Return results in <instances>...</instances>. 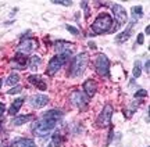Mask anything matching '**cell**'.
Returning a JSON list of instances; mask_svg holds the SVG:
<instances>
[{
    "label": "cell",
    "instance_id": "obj_21",
    "mask_svg": "<svg viewBox=\"0 0 150 147\" xmlns=\"http://www.w3.org/2000/svg\"><path fill=\"white\" fill-rule=\"evenodd\" d=\"M61 143H63V136H61V133H60V132L53 133V136H52V144H53L54 147H60Z\"/></svg>",
    "mask_w": 150,
    "mask_h": 147
},
{
    "label": "cell",
    "instance_id": "obj_12",
    "mask_svg": "<svg viewBox=\"0 0 150 147\" xmlns=\"http://www.w3.org/2000/svg\"><path fill=\"white\" fill-rule=\"evenodd\" d=\"M28 82L31 83V85H35L38 89H40V90H46L47 89V85L42 81V78L39 75H29L28 76Z\"/></svg>",
    "mask_w": 150,
    "mask_h": 147
},
{
    "label": "cell",
    "instance_id": "obj_37",
    "mask_svg": "<svg viewBox=\"0 0 150 147\" xmlns=\"http://www.w3.org/2000/svg\"><path fill=\"white\" fill-rule=\"evenodd\" d=\"M0 122H1V120H0Z\"/></svg>",
    "mask_w": 150,
    "mask_h": 147
},
{
    "label": "cell",
    "instance_id": "obj_11",
    "mask_svg": "<svg viewBox=\"0 0 150 147\" xmlns=\"http://www.w3.org/2000/svg\"><path fill=\"white\" fill-rule=\"evenodd\" d=\"M82 89H83V92H85V94L88 97H93L97 92V83L93 79H88V81L83 82Z\"/></svg>",
    "mask_w": 150,
    "mask_h": 147
},
{
    "label": "cell",
    "instance_id": "obj_8",
    "mask_svg": "<svg viewBox=\"0 0 150 147\" xmlns=\"http://www.w3.org/2000/svg\"><path fill=\"white\" fill-rule=\"evenodd\" d=\"M112 14H114V18L117 20V24L121 27L125 22L128 21V14H127V10L124 8L121 4H112L111 7Z\"/></svg>",
    "mask_w": 150,
    "mask_h": 147
},
{
    "label": "cell",
    "instance_id": "obj_29",
    "mask_svg": "<svg viewBox=\"0 0 150 147\" xmlns=\"http://www.w3.org/2000/svg\"><path fill=\"white\" fill-rule=\"evenodd\" d=\"M143 40H145V36H143L142 33H139V35H138V40H136V43H138V44H143Z\"/></svg>",
    "mask_w": 150,
    "mask_h": 147
},
{
    "label": "cell",
    "instance_id": "obj_24",
    "mask_svg": "<svg viewBox=\"0 0 150 147\" xmlns=\"http://www.w3.org/2000/svg\"><path fill=\"white\" fill-rule=\"evenodd\" d=\"M135 78H139L140 74H142V67H140V61H135V65H134V71H132Z\"/></svg>",
    "mask_w": 150,
    "mask_h": 147
},
{
    "label": "cell",
    "instance_id": "obj_9",
    "mask_svg": "<svg viewBox=\"0 0 150 147\" xmlns=\"http://www.w3.org/2000/svg\"><path fill=\"white\" fill-rule=\"evenodd\" d=\"M38 46V42L35 39H22V42L18 44V53H22V54L27 56L28 53H31L35 50V47Z\"/></svg>",
    "mask_w": 150,
    "mask_h": 147
},
{
    "label": "cell",
    "instance_id": "obj_2",
    "mask_svg": "<svg viewBox=\"0 0 150 147\" xmlns=\"http://www.w3.org/2000/svg\"><path fill=\"white\" fill-rule=\"evenodd\" d=\"M112 27V18L107 13H102L96 17V20L92 22V32L95 35H102V33L110 32Z\"/></svg>",
    "mask_w": 150,
    "mask_h": 147
},
{
    "label": "cell",
    "instance_id": "obj_25",
    "mask_svg": "<svg viewBox=\"0 0 150 147\" xmlns=\"http://www.w3.org/2000/svg\"><path fill=\"white\" fill-rule=\"evenodd\" d=\"M53 4H60V6H71L72 1L71 0H53Z\"/></svg>",
    "mask_w": 150,
    "mask_h": 147
},
{
    "label": "cell",
    "instance_id": "obj_6",
    "mask_svg": "<svg viewBox=\"0 0 150 147\" xmlns=\"http://www.w3.org/2000/svg\"><path fill=\"white\" fill-rule=\"evenodd\" d=\"M70 101L74 104L75 107H78L79 110H85L88 107V104H89L88 96L83 92H81V90H74V92L71 93Z\"/></svg>",
    "mask_w": 150,
    "mask_h": 147
},
{
    "label": "cell",
    "instance_id": "obj_13",
    "mask_svg": "<svg viewBox=\"0 0 150 147\" xmlns=\"http://www.w3.org/2000/svg\"><path fill=\"white\" fill-rule=\"evenodd\" d=\"M33 118L32 114H27V115H17V117H14L13 118V121H11V125L13 126H20V125H24L25 122H28V121H31Z\"/></svg>",
    "mask_w": 150,
    "mask_h": 147
},
{
    "label": "cell",
    "instance_id": "obj_30",
    "mask_svg": "<svg viewBox=\"0 0 150 147\" xmlns=\"http://www.w3.org/2000/svg\"><path fill=\"white\" fill-rule=\"evenodd\" d=\"M4 110H6L4 103H0V120L3 118V114H4Z\"/></svg>",
    "mask_w": 150,
    "mask_h": 147
},
{
    "label": "cell",
    "instance_id": "obj_16",
    "mask_svg": "<svg viewBox=\"0 0 150 147\" xmlns=\"http://www.w3.org/2000/svg\"><path fill=\"white\" fill-rule=\"evenodd\" d=\"M11 147H36L35 142L32 139H25V137H21V139H17L16 142L13 143Z\"/></svg>",
    "mask_w": 150,
    "mask_h": 147
},
{
    "label": "cell",
    "instance_id": "obj_15",
    "mask_svg": "<svg viewBox=\"0 0 150 147\" xmlns=\"http://www.w3.org/2000/svg\"><path fill=\"white\" fill-rule=\"evenodd\" d=\"M24 101H25V98H24V97H20V98H17V100H14V101H13V104L10 106V108H8V114L14 117V115L20 111V108L22 107Z\"/></svg>",
    "mask_w": 150,
    "mask_h": 147
},
{
    "label": "cell",
    "instance_id": "obj_5",
    "mask_svg": "<svg viewBox=\"0 0 150 147\" xmlns=\"http://www.w3.org/2000/svg\"><path fill=\"white\" fill-rule=\"evenodd\" d=\"M112 114H114V108H112V106L111 104H106V106L103 107L102 113L99 114V118H97V125L103 126V128L108 126L110 125V122H111Z\"/></svg>",
    "mask_w": 150,
    "mask_h": 147
},
{
    "label": "cell",
    "instance_id": "obj_36",
    "mask_svg": "<svg viewBox=\"0 0 150 147\" xmlns=\"http://www.w3.org/2000/svg\"><path fill=\"white\" fill-rule=\"evenodd\" d=\"M1 83H3V82H1V81H0V87H1Z\"/></svg>",
    "mask_w": 150,
    "mask_h": 147
},
{
    "label": "cell",
    "instance_id": "obj_20",
    "mask_svg": "<svg viewBox=\"0 0 150 147\" xmlns=\"http://www.w3.org/2000/svg\"><path fill=\"white\" fill-rule=\"evenodd\" d=\"M131 11H132V18H134V21L143 17V8H142V6H134Z\"/></svg>",
    "mask_w": 150,
    "mask_h": 147
},
{
    "label": "cell",
    "instance_id": "obj_1",
    "mask_svg": "<svg viewBox=\"0 0 150 147\" xmlns=\"http://www.w3.org/2000/svg\"><path fill=\"white\" fill-rule=\"evenodd\" d=\"M61 118H63V113L60 110H50L47 113H45L42 118L35 124V128H33L35 135H38V136H40V137H45V136H47V135H50L52 131L56 128L57 122Z\"/></svg>",
    "mask_w": 150,
    "mask_h": 147
},
{
    "label": "cell",
    "instance_id": "obj_17",
    "mask_svg": "<svg viewBox=\"0 0 150 147\" xmlns=\"http://www.w3.org/2000/svg\"><path fill=\"white\" fill-rule=\"evenodd\" d=\"M70 46H72V43H70V42H64V40H59V42H56V43H54L56 51H57L59 54H63V53H65V51L71 50Z\"/></svg>",
    "mask_w": 150,
    "mask_h": 147
},
{
    "label": "cell",
    "instance_id": "obj_34",
    "mask_svg": "<svg viewBox=\"0 0 150 147\" xmlns=\"http://www.w3.org/2000/svg\"><path fill=\"white\" fill-rule=\"evenodd\" d=\"M145 32L147 33V36H149V33H150V27L149 25H147V27H146V29H145Z\"/></svg>",
    "mask_w": 150,
    "mask_h": 147
},
{
    "label": "cell",
    "instance_id": "obj_10",
    "mask_svg": "<svg viewBox=\"0 0 150 147\" xmlns=\"http://www.w3.org/2000/svg\"><path fill=\"white\" fill-rule=\"evenodd\" d=\"M49 97L46 94H33L29 97V104L32 106L33 108H42L45 106H47Z\"/></svg>",
    "mask_w": 150,
    "mask_h": 147
},
{
    "label": "cell",
    "instance_id": "obj_7",
    "mask_svg": "<svg viewBox=\"0 0 150 147\" xmlns=\"http://www.w3.org/2000/svg\"><path fill=\"white\" fill-rule=\"evenodd\" d=\"M64 63L65 61L63 60V57L61 56H54V57H52L50 58V61H49V64H47V70H46V74L50 76H53L56 75L57 72H59V70L61 68V67L64 65Z\"/></svg>",
    "mask_w": 150,
    "mask_h": 147
},
{
    "label": "cell",
    "instance_id": "obj_4",
    "mask_svg": "<svg viewBox=\"0 0 150 147\" xmlns=\"http://www.w3.org/2000/svg\"><path fill=\"white\" fill-rule=\"evenodd\" d=\"M95 68L100 76L108 78L110 76V61L106 54H97L95 58Z\"/></svg>",
    "mask_w": 150,
    "mask_h": 147
},
{
    "label": "cell",
    "instance_id": "obj_32",
    "mask_svg": "<svg viewBox=\"0 0 150 147\" xmlns=\"http://www.w3.org/2000/svg\"><path fill=\"white\" fill-rule=\"evenodd\" d=\"M111 140H112V129H110V133H108V142H107V146L111 143Z\"/></svg>",
    "mask_w": 150,
    "mask_h": 147
},
{
    "label": "cell",
    "instance_id": "obj_19",
    "mask_svg": "<svg viewBox=\"0 0 150 147\" xmlns=\"http://www.w3.org/2000/svg\"><path fill=\"white\" fill-rule=\"evenodd\" d=\"M129 38H131V28L127 29V31H124L122 33H120L117 38H115V42H117V43H124V42H127Z\"/></svg>",
    "mask_w": 150,
    "mask_h": 147
},
{
    "label": "cell",
    "instance_id": "obj_18",
    "mask_svg": "<svg viewBox=\"0 0 150 147\" xmlns=\"http://www.w3.org/2000/svg\"><path fill=\"white\" fill-rule=\"evenodd\" d=\"M40 64H42V58H40L39 56H32V57L28 60V67H29L32 71H35L36 68H39Z\"/></svg>",
    "mask_w": 150,
    "mask_h": 147
},
{
    "label": "cell",
    "instance_id": "obj_26",
    "mask_svg": "<svg viewBox=\"0 0 150 147\" xmlns=\"http://www.w3.org/2000/svg\"><path fill=\"white\" fill-rule=\"evenodd\" d=\"M135 97H146L147 96V90H145V89H140V90H138V92H135V94H134Z\"/></svg>",
    "mask_w": 150,
    "mask_h": 147
},
{
    "label": "cell",
    "instance_id": "obj_35",
    "mask_svg": "<svg viewBox=\"0 0 150 147\" xmlns=\"http://www.w3.org/2000/svg\"><path fill=\"white\" fill-rule=\"evenodd\" d=\"M47 147H54V146H53V144H47Z\"/></svg>",
    "mask_w": 150,
    "mask_h": 147
},
{
    "label": "cell",
    "instance_id": "obj_14",
    "mask_svg": "<svg viewBox=\"0 0 150 147\" xmlns=\"http://www.w3.org/2000/svg\"><path fill=\"white\" fill-rule=\"evenodd\" d=\"M28 60L29 58H27V56L25 54H22V53H17L16 57H14V60H13V63L16 64L17 68H24L25 65H28Z\"/></svg>",
    "mask_w": 150,
    "mask_h": 147
},
{
    "label": "cell",
    "instance_id": "obj_28",
    "mask_svg": "<svg viewBox=\"0 0 150 147\" xmlns=\"http://www.w3.org/2000/svg\"><path fill=\"white\" fill-rule=\"evenodd\" d=\"M65 28H67V31H68V32H71L72 35H79V29H76V28H74L72 25H67Z\"/></svg>",
    "mask_w": 150,
    "mask_h": 147
},
{
    "label": "cell",
    "instance_id": "obj_31",
    "mask_svg": "<svg viewBox=\"0 0 150 147\" xmlns=\"http://www.w3.org/2000/svg\"><path fill=\"white\" fill-rule=\"evenodd\" d=\"M149 68H150V61H149V58L145 61V71L149 74Z\"/></svg>",
    "mask_w": 150,
    "mask_h": 147
},
{
    "label": "cell",
    "instance_id": "obj_22",
    "mask_svg": "<svg viewBox=\"0 0 150 147\" xmlns=\"http://www.w3.org/2000/svg\"><path fill=\"white\" fill-rule=\"evenodd\" d=\"M138 108V103H132L129 104V107L127 110H124V115H125V118H131L132 115H134L135 110Z\"/></svg>",
    "mask_w": 150,
    "mask_h": 147
},
{
    "label": "cell",
    "instance_id": "obj_27",
    "mask_svg": "<svg viewBox=\"0 0 150 147\" xmlns=\"http://www.w3.org/2000/svg\"><path fill=\"white\" fill-rule=\"evenodd\" d=\"M21 89H22V87L20 86V85H17V86H14L13 89H10V90H8L7 93H8V94H17V93L21 92Z\"/></svg>",
    "mask_w": 150,
    "mask_h": 147
},
{
    "label": "cell",
    "instance_id": "obj_23",
    "mask_svg": "<svg viewBox=\"0 0 150 147\" xmlns=\"http://www.w3.org/2000/svg\"><path fill=\"white\" fill-rule=\"evenodd\" d=\"M18 81H20V76H18V74H11V75L7 78L6 83L11 86V85H17V83H18Z\"/></svg>",
    "mask_w": 150,
    "mask_h": 147
},
{
    "label": "cell",
    "instance_id": "obj_3",
    "mask_svg": "<svg viewBox=\"0 0 150 147\" xmlns=\"http://www.w3.org/2000/svg\"><path fill=\"white\" fill-rule=\"evenodd\" d=\"M89 63V54L88 53H79L78 56H75L74 58L71 60L70 64V71L68 75L70 76H79L83 74L86 65Z\"/></svg>",
    "mask_w": 150,
    "mask_h": 147
},
{
    "label": "cell",
    "instance_id": "obj_33",
    "mask_svg": "<svg viewBox=\"0 0 150 147\" xmlns=\"http://www.w3.org/2000/svg\"><path fill=\"white\" fill-rule=\"evenodd\" d=\"M89 47L91 49H96V44L93 43V42H89Z\"/></svg>",
    "mask_w": 150,
    "mask_h": 147
}]
</instances>
